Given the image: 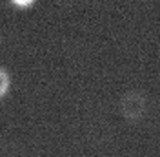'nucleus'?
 <instances>
[{
  "mask_svg": "<svg viewBox=\"0 0 160 157\" xmlns=\"http://www.w3.org/2000/svg\"><path fill=\"white\" fill-rule=\"evenodd\" d=\"M118 110L128 122H140L148 113V97L138 89H129L120 97Z\"/></svg>",
  "mask_w": 160,
  "mask_h": 157,
  "instance_id": "1",
  "label": "nucleus"
},
{
  "mask_svg": "<svg viewBox=\"0 0 160 157\" xmlns=\"http://www.w3.org/2000/svg\"><path fill=\"white\" fill-rule=\"evenodd\" d=\"M9 88H11V75L8 73V69L0 68V99L8 95Z\"/></svg>",
  "mask_w": 160,
  "mask_h": 157,
  "instance_id": "2",
  "label": "nucleus"
},
{
  "mask_svg": "<svg viewBox=\"0 0 160 157\" xmlns=\"http://www.w3.org/2000/svg\"><path fill=\"white\" fill-rule=\"evenodd\" d=\"M13 6H22V9H26V6H33V0H28V2H20V0H17V2H13Z\"/></svg>",
  "mask_w": 160,
  "mask_h": 157,
  "instance_id": "3",
  "label": "nucleus"
}]
</instances>
